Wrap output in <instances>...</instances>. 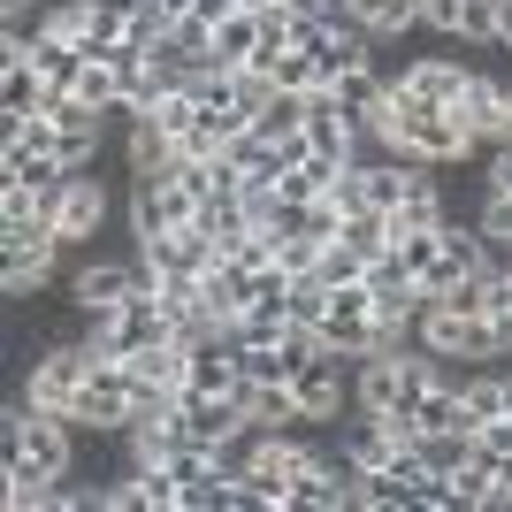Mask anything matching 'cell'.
<instances>
[{
	"mask_svg": "<svg viewBox=\"0 0 512 512\" xmlns=\"http://www.w3.org/2000/svg\"><path fill=\"white\" fill-rule=\"evenodd\" d=\"M505 92H512V85H505V69H467L459 115H467V130H474V153L505 138Z\"/></svg>",
	"mask_w": 512,
	"mask_h": 512,
	"instance_id": "9",
	"label": "cell"
},
{
	"mask_svg": "<svg viewBox=\"0 0 512 512\" xmlns=\"http://www.w3.org/2000/svg\"><path fill=\"white\" fill-rule=\"evenodd\" d=\"M459 23H467V0H421V31H436V39H459Z\"/></svg>",
	"mask_w": 512,
	"mask_h": 512,
	"instance_id": "21",
	"label": "cell"
},
{
	"mask_svg": "<svg viewBox=\"0 0 512 512\" xmlns=\"http://www.w3.org/2000/svg\"><path fill=\"white\" fill-rule=\"evenodd\" d=\"M260 138H291V130H306V92H276V100L260 107Z\"/></svg>",
	"mask_w": 512,
	"mask_h": 512,
	"instance_id": "19",
	"label": "cell"
},
{
	"mask_svg": "<svg viewBox=\"0 0 512 512\" xmlns=\"http://www.w3.org/2000/svg\"><path fill=\"white\" fill-rule=\"evenodd\" d=\"M153 54H161V62H169V69H184V77H192V69H214V23H199V16L169 23Z\"/></svg>",
	"mask_w": 512,
	"mask_h": 512,
	"instance_id": "12",
	"label": "cell"
},
{
	"mask_svg": "<svg viewBox=\"0 0 512 512\" xmlns=\"http://www.w3.org/2000/svg\"><path fill=\"white\" fill-rule=\"evenodd\" d=\"M245 421L260 428H306V406L291 383H245Z\"/></svg>",
	"mask_w": 512,
	"mask_h": 512,
	"instance_id": "14",
	"label": "cell"
},
{
	"mask_svg": "<svg viewBox=\"0 0 512 512\" xmlns=\"http://www.w3.org/2000/svg\"><path fill=\"white\" fill-rule=\"evenodd\" d=\"M85 329H92V344H100L107 360H138V352H153V344L176 337V314L161 306V291L146 283V291H130L115 314H92Z\"/></svg>",
	"mask_w": 512,
	"mask_h": 512,
	"instance_id": "1",
	"label": "cell"
},
{
	"mask_svg": "<svg viewBox=\"0 0 512 512\" xmlns=\"http://www.w3.org/2000/svg\"><path fill=\"white\" fill-rule=\"evenodd\" d=\"M192 16V0H146L138 8V23H153V31H169V23H184Z\"/></svg>",
	"mask_w": 512,
	"mask_h": 512,
	"instance_id": "23",
	"label": "cell"
},
{
	"mask_svg": "<svg viewBox=\"0 0 512 512\" xmlns=\"http://www.w3.org/2000/svg\"><path fill=\"white\" fill-rule=\"evenodd\" d=\"M352 375H360V360H344L329 344L291 375V390H299V406H306V428H337L352 413Z\"/></svg>",
	"mask_w": 512,
	"mask_h": 512,
	"instance_id": "3",
	"label": "cell"
},
{
	"mask_svg": "<svg viewBox=\"0 0 512 512\" xmlns=\"http://www.w3.org/2000/svg\"><path fill=\"white\" fill-rule=\"evenodd\" d=\"M352 23L375 39H398V31H421V0H352Z\"/></svg>",
	"mask_w": 512,
	"mask_h": 512,
	"instance_id": "16",
	"label": "cell"
},
{
	"mask_svg": "<svg viewBox=\"0 0 512 512\" xmlns=\"http://www.w3.org/2000/svg\"><path fill=\"white\" fill-rule=\"evenodd\" d=\"M314 276L329 283V291H344V283H367V253H352L344 237H329V245H321V268H314Z\"/></svg>",
	"mask_w": 512,
	"mask_h": 512,
	"instance_id": "18",
	"label": "cell"
},
{
	"mask_svg": "<svg viewBox=\"0 0 512 512\" xmlns=\"http://www.w3.org/2000/svg\"><path fill=\"white\" fill-rule=\"evenodd\" d=\"M0 176H23V184H39L46 199L69 184V161L62 153H31V146H0Z\"/></svg>",
	"mask_w": 512,
	"mask_h": 512,
	"instance_id": "15",
	"label": "cell"
},
{
	"mask_svg": "<svg viewBox=\"0 0 512 512\" xmlns=\"http://www.w3.org/2000/svg\"><path fill=\"white\" fill-rule=\"evenodd\" d=\"M329 92H337V107L352 115V130L367 138V130H375V115H383V100H390V77L367 62V69H352V77H337Z\"/></svg>",
	"mask_w": 512,
	"mask_h": 512,
	"instance_id": "10",
	"label": "cell"
},
{
	"mask_svg": "<svg viewBox=\"0 0 512 512\" xmlns=\"http://www.w3.org/2000/svg\"><path fill=\"white\" fill-rule=\"evenodd\" d=\"M62 230L54 222H39V230H0V299H31V291H46V283L62 276Z\"/></svg>",
	"mask_w": 512,
	"mask_h": 512,
	"instance_id": "2",
	"label": "cell"
},
{
	"mask_svg": "<svg viewBox=\"0 0 512 512\" xmlns=\"http://www.w3.org/2000/svg\"><path fill=\"white\" fill-rule=\"evenodd\" d=\"M46 222L62 230V245H69V260L77 253H92V237H100V222H107V184L92 169H69V184L54 192V207H46Z\"/></svg>",
	"mask_w": 512,
	"mask_h": 512,
	"instance_id": "5",
	"label": "cell"
},
{
	"mask_svg": "<svg viewBox=\"0 0 512 512\" xmlns=\"http://www.w3.org/2000/svg\"><path fill=\"white\" fill-rule=\"evenodd\" d=\"M260 46H268V23H260V8H237V16L214 23V62H222V69H245Z\"/></svg>",
	"mask_w": 512,
	"mask_h": 512,
	"instance_id": "13",
	"label": "cell"
},
{
	"mask_svg": "<svg viewBox=\"0 0 512 512\" xmlns=\"http://www.w3.org/2000/svg\"><path fill=\"white\" fill-rule=\"evenodd\" d=\"M398 85L413 92V100H436V107H459V92H467V62H444V54H421V62L398 77Z\"/></svg>",
	"mask_w": 512,
	"mask_h": 512,
	"instance_id": "11",
	"label": "cell"
},
{
	"mask_svg": "<svg viewBox=\"0 0 512 512\" xmlns=\"http://www.w3.org/2000/svg\"><path fill=\"white\" fill-rule=\"evenodd\" d=\"M421 482H428V459H421V444L406 436L383 467L360 474V512H421Z\"/></svg>",
	"mask_w": 512,
	"mask_h": 512,
	"instance_id": "4",
	"label": "cell"
},
{
	"mask_svg": "<svg viewBox=\"0 0 512 512\" xmlns=\"http://www.w3.org/2000/svg\"><path fill=\"white\" fill-rule=\"evenodd\" d=\"M490 46H497V54H512V0H497V39Z\"/></svg>",
	"mask_w": 512,
	"mask_h": 512,
	"instance_id": "24",
	"label": "cell"
},
{
	"mask_svg": "<svg viewBox=\"0 0 512 512\" xmlns=\"http://www.w3.org/2000/svg\"><path fill=\"white\" fill-rule=\"evenodd\" d=\"M130 253L146 260V276H207L214 260H222V245H214L207 230H169V237H146V245H130Z\"/></svg>",
	"mask_w": 512,
	"mask_h": 512,
	"instance_id": "7",
	"label": "cell"
},
{
	"mask_svg": "<svg viewBox=\"0 0 512 512\" xmlns=\"http://www.w3.org/2000/svg\"><path fill=\"white\" fill-rule=\"evenodd\" d=\"M192 222H199V199L184 192V184H130V245L192 230Z\"/></svg>",
	"mask_w": 512,
	"mask_h": 512,
	"instance_id": "6",
	"label": "cell"
},
{
	"mask_svg": "<svg viewBox=\"0 0 512 512\" xmlns=\"http://www.w3.org/2000/svg\"><path fill=\"white\" fill-rule=\"evenodd\" d=\"M276 268H291V276H314V268H321V237H283V245H276Z\"/></svg>",
	"mask_w": 512,
	"mask_h": 512,
	"instance_id": "22",
	"label": "cell"
},
{
	"mask_svg": "<svg viewBox=\"0 0 512 512\" xmlns=\"http://www.w3.org/2000/svg\"><path fill=\"white\" fill-rule=\"evenodd\" d=\"M337 237L352 245V253H367V260L398 245V230H390V214H383V207H352V214H344V230H337Z\"/></svg>",
	"mask_w": 512,
	"mask_h": 512,
	"instance_id": "17",
	"label": "cell"
},
{
	"mask_svg": "<svg viewBox=\"0 0 512 512\" xmlns=\"http://www.w3.org/2000/svg\"><path fill=\"white\" fill-rule=\"evenodd\" d=\"M329 299H337V291H329V283H321V276H299V283H291V321H306V329H321V314H329Z\"/></svg>",
	"mask_w": 512,
	"mask_h": 512,
	"instance_id": "20",
	"label": "cell"
},
{
	"mask_svg": "<svg viewBox=\"0 0 512 512\" xmlns=\"http://www.w3.org/2000/svg\"><path fill=\"white\" fill-rule=\"evenodd\" d=\"M23 39H31V69L46 77V92H77V85H85V69H92L85 39H69V31H54V23L23 31Z\"/></svg>",
	"mask_w": 512,
	"mask_h": 512,
	"instance_id": "8",
	"label": "cell"
}]
</instances>
